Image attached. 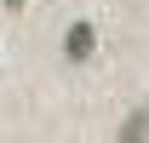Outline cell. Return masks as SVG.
<instances>
[{
  "instance_id": "1",
  "label": "cell",
  "mask_w": 149,
  "mask_h": 143,
  "mask_svg": "<svg viewBox=\"0 0 149 143\" xmlns=\"http://www.w3.org/2000/svg\"><path fill=\"white\" fill-rule=\"evenodd\" d=\"M63 52H69L74 63H86V57L97 52V29H92V23H69V35H63Z\"/></svg>"
},
{
  "instance_id": "2",
  "label": "cell",
  "mask_w": 149,
  "mask_h": 143,
  "mask_svg": "<svg viewBox=\"0 0 149 143\" xmlns=\"http://www.w3.org/2000/svg\"><path fill=\"white\" fill-rule=\"evenodd\" d=\"M115 143H149V103L126 115V126H120V137H115Z\"/></svg>"
},
{
  "instance_id": "3",
  "label": "cell",
  "mask_w": 149,
  "mask_h": 143,
  "mask_svg": "<svg viewBox=\"0 0 149 143\" xmlns=\"http://www.w3.org/2000/svg\"><path fill=\"white\" fill-rule=\"evenodd\" d=\"M6 6H12V12H17V6H23V0H6Z\"/></svg>"
}]
</instances>
